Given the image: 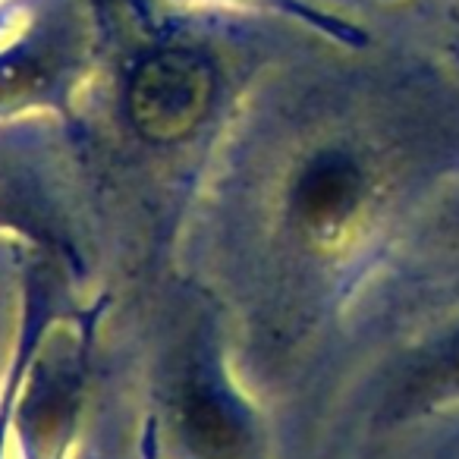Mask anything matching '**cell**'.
Segmentation results:
<instances>
[{
    "label": "cell",
    "instance_id": "1",
    "mask_svg": "<svg viewBox=\"0 0 459 459\" xmlns=\"http://www.w3.org/2000/svg\"><path fill=\"white\" fill-rule=\"evenodd\" d=\"M214 101V70L179 41L154 39L123 66L120 108L145 142H179L198 129Z\"/></svg>",
    "mask_w": 459,
    "mask_h": 459
},
{
    "label": "cell",
    "instance_id": "2",
    "mask_svg": "<svg viewBox=\"0 0 459 459\" xmlns=\"http://www.w3.org/2000/svg\"><path fill=\"white\" fill-rule=\"evenodd\" d=\"M365 198V173L340 154H325L299 173L293 186V214L308 237L331 243L356 221Z\"/></svg>",
    "mask_w": 459,
    "mask_h": 459
},
{
    "label": "cell",
    "instance_id": "3",
    "mask_svg": "<svg viewBox=\"0 0 459 459\" xmlns=\"http://www.w3.org/2000/svg\"><path fill=\"white\" fill-rule=\"evenodd\" d=\"M179 428L198 459H249V431L230 400L211 384L186 387Z\"/></svg>",
    "mask_w": 459,
    "mask_h": 459
},
{
    "label": "cell",
    "instance_id": "4",
    "mask_svg": "<svg viewBox=\"0 0 459 459\" xmlns=\"http://www.w3.org/2000/svg\"><path fill=\"white\" fill-rule=\"evenodd\" d=\"M73 403L70 368L64 362L45 365L41 384L29 390L22 403V437L29 446L39 450V459H51L60 446V434L66 425V412Z\"/></svg>",
    "mask_w": 459,
    "mask_h": 459
},
{
    "label": "cell",
    "instance_id": "5",
    "mask_svg": "<svg viewBox=\"0 0 459 459\" xmlns=\"http://www.w3.org/2000/svg\"><path fill=\"white\" fill-rule=\"evenodd\" d=\"M403 400L412 403H437L446 396H459V331L434 343L425 356L415 362L400 387Z\"/></svg>",
    "mask_w": 459,
    "mask_h": 459
},
{
    "label": "cell",
    "instance_id": "6",
    "mask_svg": "<svg viewBox=\"0 0 459 459\" xmlns=\"http://www.w3.org/2000/svg\"><path fill=\"white\" fill-rule=\"evenodd\" d=\"M22 13H26V0H0V39L20 26Z\"/></svg>",
    "mask_w": 459,
    "mask_h": 459
}]
</instances>
